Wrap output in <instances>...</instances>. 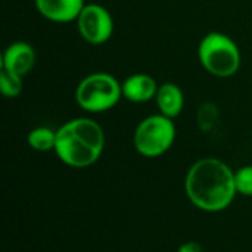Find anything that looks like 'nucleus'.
Segmentation results:
<instances>
[{
  "label": "nucleus",
  "instance_id": "13",
  "mask_svg": "<svg viewBox=\"0 0 252 252\" xmlns=\"http://www.w3.org/2000/svg\"><path fill=\"white\" fill-rule=\"evenodd\" d=\"M198 124L202 131H211L219 124V109L214 103H204L198 109Z\"/></svg>",
  "mask_w": 252,
  "mask_h": 252
},
{
  "label": "nucleus",
  "instance_id": "15",
  "mask_svg": "<svg viewBox=\"0 0 252 252\" xmlns=\"http://www.w3.org/2000/svg\"><path fill=\"white\" fill-rule=\"evenodd\" d=\"M177 252H202V247L196 242H186L179 248Z\"/></svg>",
  "mask_w": 252,
  "mask_h": 252
},
{
  "label": "nucleus",
  "instance_id": "6",
  "mask_svg": "<svg viewBox=\"0 0 252 252\" xmlns=\"http://www.w3.org/2000/svg\"><path fill=\"white\" fill-rule=\"evenodd\" d=\"M80 35L90 44L108 41L114 31V21L109 10L100 4H86L77 18Z\"/></svg>",
  "mask_w": 252,
  "mask_h": 252
},
{
  "label": "nucleus",
  "instance_id": "12",
  "mask_svg": "<svg viewBox=\"0 0 252 252\" xmlns=\"http://www.w3.org/2000/svg\"><path fill=\"white\" fill-rule=\"evenodd\" d=\"M22 77L12 72V71H7L4 68H1V72H0V90L3 93L4 97H16L21 94L22 92Z\"/></svg>",
  "mask_w": 252,
  "mask_h": 252
},
{
  "label": "nucleus",
  "instance_id": "8",
  "mask_svg": "<svg viewBox=\"0 0 252 252\" xmlns=\"http://www.w3.org/2000/svg\"><path fill=\"white\" fill-rule=\"evenodd\" d=\"M84 6V0H35L37 10L53 22L77 21Z\"/></svg>",
  "mask_w": 252,
  "mask_h": 252
},
{
  "label": "nucleus",
  "instance_id": "4",
  "mask_svg": "<svg viewBox=\"0 0 252 252\" xmlns=\"http://www.w3.org/2000/svg\"><path fill=\"white\" fill-rule=\"evenodd\" d=\"M123 97L121 84L106 72H94L80 81L75 90V100L83 111L105 112L114 108Z\"/></svg>",
  "mask_w": 252,
  "mask_h": 252
},
{
  "label": "nucleus",
  "instance_id": "3",
  "mask_svg": "<svg viewBox=\"0 0 252 252\" xmlns=\"http://www.w3.org/2000/svg\"><path fill=\"white\" fill-rule=\"evenodd\" d=\"M198 58L210 74L220 78L235 75L241 66L238 44L223 32L207 34L198 46Z\"/></svg>",
  "mask_w": 252,
  "mask_h": 252
},
{
  "label": "nucleus",
  "instance_id": "1",
  "mask_svg": "<svg viewBox=\"0 0 252 252\" xmlns=\"http://www.w3.org/2000/svg\"><path fill=\"white\" fill-rule=\"evenodd\" d=\"M185 189L195 207L217 213L227 208L236 195L235 173L220 159L204 158L190 167Z\"/></svg>",
  "mask_w": 252,
  "mask_h": 252
},
{
  "label": "nucleus",
  "instance_id": "14",
  "mask_svg": "<svg viewBox=\"0 0 252 252\" xmlns=\"http://www.w3.org/2000/svg\"><path fill=\"white\" fill-rule=\"evenodd\" d=\"M236 192L245 196H252V165L242 167L235 174Z\"/></svg>",
  "mask_w": 252,
  "mask_h": 252
},
{
  "label": "nucleus",
  "instance_id": "7",
  "mask_svg": "<svg viewBox=\"0 0 252 252\" xmlns=\"http://www.w3.org/2000/svg\"><path fill=\"white\" fill-rule=\"evenodd\" d=\"M35 65V52L32 46L25 41H16L3 52L1 68L25 77Z\"/></svg>",
  "mask_w": 252,
  "mask_h": 252
},
{
  "label": "nucleus",
  "instance_id": "2",
  "mask_svg": "<svg viewBox=\"0 0 252 252\" xmlns=\"http://www.w3.org/2000/svg\"><path fill=\"white\" fill-rule=\"evenodd\" d=\"M102 127L89 118H75L56 131L55 152L69 167L84 168L94 164L103 152Z\"/></svg>",
  "mask_w": 252,
  "mask_h": 252
},
{
  "label": "nucleus",
  "instance_id": "9",
  "mask_svg": "<svg viewBox=\"0 0 252 252\" xmlns=\"http://www.w3.org/2000/svg\"><path fill=\"white\" fill-rule=\"evenodd\" d=\"M123 96L130 102H148L158 93V84L154 77L148 74H133L121 84Z\"/></svg>",
  "mask_w": 252,
  "mask_h": 252
},
{
  "label": "nucleus",
  "instance_id": "11",
  "mask_svg": "<svg viewBox=\"0 0 252 252\" xmlns=\"http://www.w3.org/2000/svg\"><path fill=\"white\" fill-rule=\"evenodd\" d=\"M28 145L40 152L55 151L56 146V131L47 127H37L28 134Z\"/></svg>",
  "mask_w": 252,
  "mask_h": 252
},
{
  "label": "nucleus",
  "instance_id": "5",
  "mask_svg": "<svg viewBox=\"0 0 252 252\" xmlns=\"http://www.w3.org/2000/svg\"><path fill=\"white\" fill-rule=\"evenodd\" d=\"M176 139V126L171 118L159 114L145 118L134 131L136 151L148 158L165 154Z\"/></svg>",
  "mask_w": 252,
  "mask_h": 252
},
{
  "label": "nucleus",
  "instance_id": "10",
  "mask_svg": "<svg viewBox=\"0 0 252 252\" xmlns=\"http://www.w3.org/2000/svg\"><path fill=\"white\" fill-rule=\"evenodd\" d=\"M155 99L159 112L171 120L179 117L185 106L183 92L174 83H164L162 86H159Z\"/></svg>",
  "mask_w": 252,
  "mask_h": 252
}]
</instances>
